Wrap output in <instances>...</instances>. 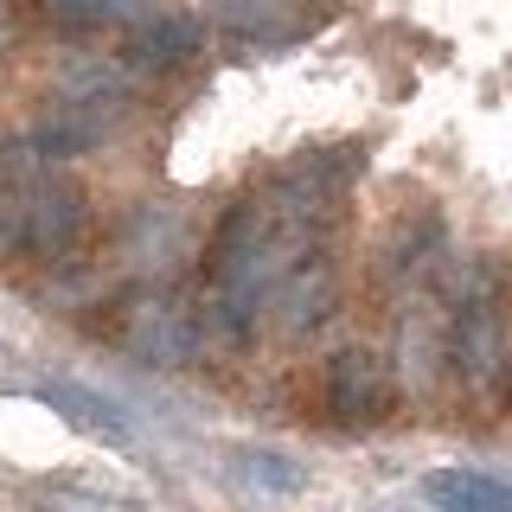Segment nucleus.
I'll return each instance as SVG.
<instances>
[{
    "mask_svg": "<svg viewBox=\"0 0 512 512\" xmlns=\"http://www.w3.org/2000/svg\"><path fill=\"white\" fill-rule=\"evenodd\" d=\"M90 244V192L58 167L32 173V180L0 186V256H26V263H77Z\"/></svg>",
    "mask_w": 512,
    "mask_h": 512,
    "instance_id": "obj_1",
    "label": "nucleus"
},
{
    "mask_svg": "<svg viewBox=\"0 0 512 512\" xmlns=\"http://www.w3.org/2000/svg\"><path fill=\"white\" fill-rule=\"evenodd\" d=\"M442 359L448 378L468 397H500L506 391V263L474 256L461 288L448 295V327H442Z\"/></svg>",
    "mask_w": 512,
    "mask_h": 512,
    "instance_id": "obj_2",
    "label": "nucleus"
},
{
    "mask_svg": "<svg viewBox=\"0 0 512 512\" xmlns=\"http://www.w3.org/2000/svg\"><path fill=\"white\" fill-rule=\"evenodd\" d=\"M116 320H109V340H116L128 359L141 365H167V372H180V365H199L205 346H212V333H205V314L192 308V301H173L148 288V295H128V301H109Z\"/></svg>",
    "mask_w": 512,
    "mask_h": 512,
    "instance_id": "obj_3",
    "label": "nucleus"
},
{
    "mask_svg": "<svg viewBox=\"0 0 512 512\" xmlns=\"http://www.w3.org/2000/svg\"><path fill=\"white\" fill-rule=\"evenodd\" d=\"M320 404H327L333 429H378L397 410V372L378 346H340L320 372Z\"/></svg>",
    "mask_w": 512,
    "mask_h": 512,
    "instance_id": "obj_4",
    "label": "nucleus"
},
{
    "mask_svg": "<svg viewBox=\"0 0 512 512\" xmlns=\"http://www.w3.org/2000/svg\"><path fill=\"white\" fill-rule=\"evenodd\" d=\"M199 45H205V26L192 20V13H167V7L141 13V20L122 32V58L135 64V77L186 71V64L199 58Z\"/></svg>",
    "mask_w": 512,
    "mask_h": 512,
    "instance_id": "obj_5",
    "label": "nucleus"
},
{
    "mask_svg": "<svg viewBox=\"0 0 512 512\" xmlns=\"http://www.w3.org/2000/svg\"><path fill=\"white\" fill-rule=\"evenodd\" d=\"M26 397H39V404H52L71 429H84L90 442H103V448H128L135 442V429H128V416L109 404L103 391H90V384H77V378H39V384H20Z\"/></svg>",
    "mask_w": 512,
    "mask_h": 512,
    "instance_id": "obj_6",
    "label": "nucleus"
},
{
    "mask_svg": "<svg viewBox=\"0 0 512 512\" xmlns=\"http://www.w3.org/2000/svg\"><path fill=\"white\" fill-rule=\"evenodd\" d=\"M45 32L84 45V39H103V32H128L141 13H154V0H32Z\"/></svg>",
    "mask_w": 512,
    "mask_h": 512,
    "instance_id": "obj_7",
    "label": "nucleus"
},
{
    "mask_svg": "<svg viewBox=\"0 0 512 512\" xmlns=\"http://www.w3.org/2000/svg\"><path fill=\"white\" fill-rule=\"evenodd\" d=\"M442 244H448V224H442L436 205L410 212V218L391 231L384 256H378V282H384V288H404V282H416V276H423V269L442 256Z\"/></svg>",
    "mask_w": 512,
    "mask_h": 512,
    "instance_id": "obj_8",
    "label": "nucleus"
},
{
    "mask_svg": "<svg viewBox=\"0 0 512 512\" xmlns=\"http://www.w3.org/2000/svg\"><path fill=\"white\" fill-rule=\"evenodd\" d=\"M295 0H212V13H218V26L231 32V39H244V45H295V39H308L314 20H295Z\"/></svg>",
    "mask_w": 512,
    "mask_h": 512,
    "instance_id": "obj_9",
    "label": "nucleus"
},
{
    "mask_svg": "<svg viewBox=\"0 0 512 512\" xmlns=\"http://www.w3.org/2000/svg\"><path fill=\"white\" fill-rule=\"evenodd\" d=\"M423 500H436L448 512H506L512 480L480 474V468H436V474H423Z\"/></svg>",
    "mask_w": 512,
    "mask_h": 512,
    "instance_id": "obj_10",
    "label": "nucleus"
},
{
    "mask_svg": "<svg viewBox=\"0 0 512 512\" xmlns=\"http://www.w3.org/2000/svg\"><path fill=\"white\" fill-rule=\"evenodd\" d=\"M237 474H244L256 493H276V500L308 487V468H301L295 455H282V448H244V455H237Z\"/></svg>",
    "mask_w": 512,
    "mask_h": 512,
    "instance_id": "obj_11",
    "label": "nucleus"
},
{
    "mask_svg": "<svg viewBox=\"0 0 512 512\" xmlns=\"http://www.w3.org/2000/svg\"><path fill=\"white\" fill-rule=\"evenodd\" d=\"M506 397H512V365H506Z\"/></svg>",
    "mask_w": 512,
    "mask_h": 512,
    "instance_id": "obj_12",
    "label": "nucleus"
}]
</instances>
